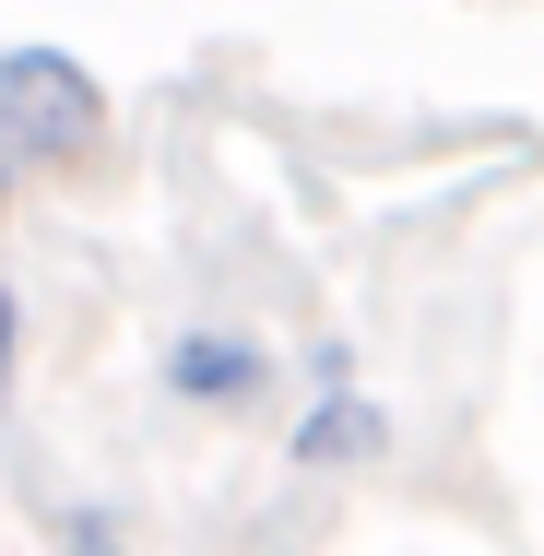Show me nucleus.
Instances as JSON below:
<instances>
[{
    "label": "nucleus",
    "mask_w": 544,
    "mask_h": 556,
    "mask_svg": "<svg viewBox=\"0 0 544 556\" xmlns=\"http://www.w3.org/2000/svg\"><path fill=\"white\" fill-rule=\"evenodd\" d=\"M0 142L24 178H72L107 154V84L72 48H0Z\"/></svg>",
    "instance_id": "f257e3e1"
},
{
    "label": "nucleus",
    "mask_w": 544,
    "mask_h": 556,
    "mask_svg": "<svg viewBox=\"0 0 544 556\" xmlns=\"http://www.w3.org/2000/svg\"><path fill=\"white\" fill-rule=\"evenodd\" d=\"M261 379H273V355H261L249 332H178V343H166V391H178V403H202V415L261 403Z\"/></svg>",
    "instance_id": "f03ea898"
},
{
    "label": "nucleus",
    "mask_w": 544,
    "mask_h": 556,
    "mask_svg": "<svg viewBox=\"0 0 544 556\" xmlns=\"http://www.w3.org/2000/svg\"><path fill=\"white\" fill-rule=\"evenodd\" d=\"M379 450H391V415H379V403L343 379V391H320V403L296 415L284 462H296V473H343V462H379Z\"/></svg>",
    "instance_id": "7ed1b4c3"
},
{
    "label": "nucleus",
    "mask_w": 544,
    "mask_h": 556,
    "mask_svg": "<svg viewBox=\"0 0 544 556\" xmlns=\"http://www.w3.org/2000/svg\"><path fill=\"white\" fill-rule=\"evenodd\" d=\"M12 379H24V296L0 285V403H12Z\"/></svg>",
    "instance_id": "20e7f679"
},
{
    "label": "nucleus",
    "mask_w": 544,
    "mask_h": 556,
    "mask_svg": "<svg viewBox=\"0 0 544 556\" xmlns=\"http://www.w3.org/2000/svg\"><path fill=\"white\" fill-rule=\"evenodd\" d=\"M72 556H118V521H107V509H72Z\"/></svg>",
    "instance_id": "39448f33"
},
{
    "label": "nucleus",
    "mask_w": 544,
    "mask_h": 556,
    "mask_svg": "<svg viewBox=\"0 0 544 556\" xmlns=\"http://www.w3.org/2000/svg\"><path fill=\"white\" fill-rule=\"evenodd\" d=\"M12 190H24V166H12V142H0V202H12Z\"/></svg>",
    "instance_id": "423d86ee"
}]
</instances>
